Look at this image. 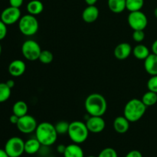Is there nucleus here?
<instances>
[{
  "label": "nucleus",
  "instance_id": "41",
  "mask_svg": "<svg viewBox=\"0 0 157 157\" xmlns=\"http://www.w3.org/2000/svg\"><path fill=\"white\" fill-rule=\"evenodd\" d=\"M1 54H2V45L0 44V56H1Z\"/></svg>",
  "mask_w": 157,
  "mask_h": 157
},
{
  "label": "nucleus",
  "instance_id": "32",
  "mask_svg": "<svg viewBox=\"0 0 157 157\" xmlns=\"http://www.w3.org/2000/svg\"><path fill=\"white\" fill-rule=\"evenodd\" d=\"M125 157H144L140 151L136 150H133L127 153Z\"/></svg>",
  "mask_w": 157,
  "mask_h": 157
},
{
  "label": "nucleus",
  "instance_id": "28",
  "mask_svg": "<svg viewBox=\"0 0 157 157\" xmlns=\"http://www.w3.org/2000/svg\"><path fill=\"white\" fill-rule=\"evenodd\" d=\"M98 157H118V154L113 148L107 147L100 152Z\"/></svg>",
  "mask_w": 157,
  "mask_h": 157
},
{
  "label": "nucleus",
  "instance_id": "35",
  "mask_svg": "<svg viewBox=\"0 0 157 157\" xmlns=\"http://www.w3.org/2000/svg\"><path fill=\"white\" fill-rule=\"evenodd\" d=\"M65 149H66V146L63 145V144H60V145H58V147H57V151H58L59 153L64 154V151H65Z\"/></svg>",
  "mask_w": 157,
  "mask_h": 157
},
{
  "label": "nucleus",
  "instance_id": "1",
  "mask_svg": "<svg viewBox=\"0 0 157 157\" xmlns=\"http://www.w3.org/2000/svg\"><path fill=\"white\" fill-rule=\"evenodd\" d=\"M84 107L89 116L103 117L107 109L105 98L101 94H90L84 101Z\"/></svg>",
  "mask_w": 157,
  "mask_h": 157
},
{
  "label": "nucleus",
  "instance_id": "30",
  "mask_svg": "<svg viewBox=\"0 0 157 157\" xmlns=\"http://www.w3.org/2000/svg\"><path fill=\"white\" fill-rule=\"evenodd\" d=\"M133 39L136 42L141 43L144 39H145V32L144 30H134L133 32Z\"/></svg>",
  "mask_w": 157,
  "mask_h": 157
},
{
  "label": "nucleus",
  "instance_id": "5",
  "mask_svg": "<svg viewBox=\"0 0 157 157\" xmlns=\"http://www.w3.org/2000/svg\"><path fill=\"white\" fill-rule=\"evenodd\" d=\"M18 29L25 36H32L38 32L39 23L35 15L27 14L21 17L18 21Z\"/></svg>",
  "mask_w": 157,
  "mask_h": 157
},
{
  "label": "nucleus",
  "instance_id": "17",
  "mask_svg": "<svg viewBox=\"0 0 157 157\" xmlns=\"http://www.w3.org/2000/svg\"><path fill=\"white\" fill-rule=\"evenodd\" d=\"M63 155L64 157H84V150L80 147V144L75 143L66 146L65 151Z\"/></svg>",
  "mask_w": 157,
  "mask_h": 157
},
{
  "label": "nucleus",
  "instance_id": "4",
  "mask_svg": "<svg viewBox=\"0 0 157 157\" xmlns=\"http://www.w3.org/2000/svg\"><path fill=\"white\" fill-rule=\"evenodd\" d=\"M89 133L90 132L85 123L82 121H75L70 123L67 135L72 142L77 144H81L87 140Z\"/></svg>",
  "mask_w": 157,
  "mask_h": 157
},
{
  "label": "nucleus",
  "instance_id": "10",
  "mask_svg": "<svg viewBox=\"0 0 157 157\" xmlns=\"http://www.w3.org/2000/svg\"><path fill=\"white\" fill-rule=\"evenodd\" d=\"M21 17V11L19 8L9 7L6 8L2 12L0 19L6 25H12L15 23L18 22Z\"/></svg>",
  "mask_w": 157,
  "mask_h": 157
},
{
  "label": "nucleus",
  "instance_id": "7",
  "mask_svg": "<svg viewBox=\"0 0 157 157\" xmlns=\"http://www.w3.org/2000/svg\"><path fill=\"white\" fill-rule=\"evenodd\" d=\"M4 150L9 157H20L25 153V141L18 136L9 138L5 144Z\"/></svg>",
  "mask_w": 157,
  "mask_h": 157
},
{
  "label": "nucleus",
  "instance_id": "8",
  "mask_svg": "<svg viewBox=\"0 0 157 157\" xmlns=\"http://www.w3.org/2000/svg\"><path fill=\"white\" fill-rule=\"evenodd\" d=\"M130 27L134 30H144L148 25V18L142 11L130 12L127 18Z\"/></svg>",
  "mask_w": 157,
  "mask_h": 157
},
{
  "label": "nucleus",
  "instance_id": "23",
  "mask_svg": "<svg viewBox=\"0 0 157 157\" xmlns=\"http://www.w3.org/2000/svg\"><path fill=\"white\" fill-rule=\"evenodd\" d=\"M144 6V0H126V9L130 12L141 11Z\"/></svg>",
  "mask_w": 157,
  "mask_h": 157
},
{
  "label": "nucleus",
  "instance_id": "25",
  "mask_svg": "<svg viewBox=\"0 0 157 157\" xmlns=\"http://www.w3.org/2000/svg\"><path fill=\"white\" fill-rule=\"evenodd\" d=\"M11 90L6 83H0V103H4L9 99L12 93Z\"/></svg>",
  "mask_w": 157,
  "mask_h": 157
},
{
  "label": "nucleus",
  "instance_id": "26",
  "mask_svg": "<svg viewBox=\"0 0 157 157\" xmlns=\"http://www.w3.org/2000/svg\"><path fill=\"white\" fill-rule=\"evenodd\" d=\"M54 59V55L50 51L48 50H43L41 51V54L39 55V58H38V61H40L42 64H50L51 62H52Z\"/></svg>",
  "mask_w": 157,
  "mask_h": 157
},
{
  "label": "nucleus",
  "instance_id": "36",
  "mask_svg": "<svg viewBox=\"0 0 157 157\" xmlns=\"http://www.w3.org/2000/svg\"><path fill=\"white\" fill-rule=\"evenodd\" d=\"M151 50L153 54H155V55H157V39L155 40L153 42V44H152Z\"/></svg>",
  "mask_w": 157,
  "mask_h": 157
},
{
  "label": "nucleus",
  "instance_id": "3",
  "mask_svg": "<svg viewBox=\"0 0 157 157\" xmlns=\"http://www.w3.org/2000/svg\"><path fill=\"white\" fill-rule=\"evenodd\" d=\"M147 108V107L141 100L133 98L126 104L124 109V116L130 123L137 122L144 116Z\"/></svg>",
  "mask_w": 157,
  "mask_h": 157
},
{
  "label": "nucleus",
  "instance_id": "31",
  "mask_svg": "<svg viewBox=\"0 0 157 157\" xmlns=\"http://www.w3.org/2000/svg\"><path fill=\"white\" fill-rule=\"evenodd\" d=\"M7 25L0 19V41L4 39L7 35Z\"/></svg>",
  "mask_w": 157,
  "mask_h": 157
},
{
  "label": "nucleus",
  "instance_id": "13",
  "mask_svg": "<svg viewBox=\"0 0 157 157\" xmlns=\"http://www.w3.org/2000/svg\"><path fill=\"white\" fill-rule=\"evenodd\" d=\"M26 64L22 60L16 59L9 64L8 71L12 77H20L25 72Z\"/></svg>",
  "mask_w": 157,
  "mask_h": 157
},
{
  "label": "nucleus",
  "instance_id": "29",
  "mask_svg": "<svg viewBox=\"0 0 157 157\" xmlns=\"http://www.w3.org/2000/svg\"><path fill=\"white\" fill-rule=\"evenodd\" d=\"M147 88L148 90L155 92L157 94V75H153L147 81Z\"/></svg>",
  "mask_w": 157,
  "mask_h": 157
},
{
  "label": "nucleus",
  "instance_id": "33",
  "mask_svg": "<svg viewBox=\"0 0 157 157\" xmlns=\"http://www.w3.org/2000/svg\"><path fill=\"white\" fill-rule=\"evenodd\" d=\"M24 0H9V5L10 6L15 8H20L22 6Z\"/></svg>",
  "mask_w": 157,
  "mask_h": 157
},
{
  "label": "nucleus",
  "instance_id": "39",
  "mask_svg": "<svg viewBox=\"0 0 157 157\" xmlns=\"http://www.w3.org/2000/svg\"><path fill=\"white\" fill-rule=\"evenodd\" d=\"M0 157H9L4 149H0Z\"/></svg>",
  "mask_w": 157,
  "mask_h": 157
},
{
  "label": "nucleus",
  "instance_id": "19",
  "mask_svg": "<svg viewBox=\"0 0 157 157\" xmlns=\"http://www.w3.org/2000/svg\"><path fill=\"white\" fill-rule=\"evenodd\" d=\"M26 9H27L28 13L36 16L43 12L44 5H43L42 2H41L40 0H32L27 4Z\"/></svg>",
  "mask_w": 157,
  "mask_h": 157
},
{
  "label": "nucleus",
  "instance_id": "2",
  "mask_svg": "<svg viewBox=\"0 0 157 157\" xmlns=\"http://www.w3.org/2000/svg\"><path fill=\"white\" fill-rule=\"evenodd\" d=\"M58 136L55 127L48 122L41 123L35 130V137L44 147L53 145L57 141Z\"/></svg>",
  "mask_w": 157,
  "mask_h": 157
},
{
  "label": "nucleus",
  "instance_id": "11",
  "mask_svg": "<svg viewBox=\"0 0 157 157\" xmlns=\"http://www.w3.org/2000/svg\"><path fill=\"white\" fill-rule=\"evenodd\" d=\"M89 132L93 133H101L105 129L106 123L102 117L89 116L85 121Z\"/></svg>",
  "mask_w": 157,
  "mask_h": 157
},
{
  "label": "nucleus",
  "instance_id": "42",
  "mask_svg": "<svg viewBox=\"0 0 157 157\" xmlns=\"http://www.w3.org/2000/svg\"><path fill=\"white\" fill-rule=\"evenodd\" d=\"M87 157H97V156H87Z\"/></svg>",
  "mask_w": 157,
  "mask_h": 157
},
{
  "label": "nucleus",
  "instance_id": "6",
  "mask_svg": "<svg viewBox=\"0 0 157 157\" xmlns=\"http://www.w3.org/2000/svg\"><path fill=\"white\" fill-rule=\"evenodd\" d=\"M41 51L39 44L35 40H26L21 45V54L28 61H35L38 60Z\"/></svg>",
  "mask_w": 157,
  "mask_h": 157
},
{
  "label": "nucleus",
  "instance_id": "20",
  "mask_svg": "<svg viewBox=\"0 0 157 157\" xmlns=\"http://www.w3.org/2000/svg\"><path fill=\"white\" fill-rule=\"evenodd\" d=\"M132 54L136 59L144 60V61L150 55V52L147 46L140 43L133 48Z\"/></svg>",
  "mask_w": 157,
  "mask_h": 157
},
{
  "label": "nucleus",
  "instance_id": "34",
  "mask_svg": "<svg viewBox=\"0 0 157 157\" xmlns=\"http://www.w3.org/2000/svg\"><path fill=\"white\" fill-rule=\"evenodd\" d=\"M18 120H19V117L15 114H12V116H10V117H9V121H10L11 124H15V125H16L17 123H18Z\"/></svg>",
  "mask_w": 157,
  "mask_h": 157
},
{
  "label": "nucleus",
  "instance_id": "24",
  "mask_svg": "<svg viewBox=\"0 0 157 157\" xmlns=\"http://www.w3.org/2000/svg\"><path fill=\"white\" fill-rule=\"evenodd\" d=\"M141 101L147 107H151L157 103V94L155 92L148 90L142 97Z\"/></svg>",
  "mask_w": 157,
  "mask_h": 157
},
{
  "label": "nucleus",
  "instance_id": "27",
  "mask_svg": "<svg viewBox=\"0 0 157 157\" xmlns=\"http://www.w3.org/2000/svg\"><path fill=\"white\" fill-rule=\"evenodd\" d=\"M69 125L70 123L67 122L65 121H61L57 123L55 125V130L58 135H64L67 133L69 129Z\"/></svg>",
  "mask_w": 157,
  "mask_h": 157
},
{
  "label": "nucleus",
  "instance_id": "12",
  "mask_svg": "<svg viewBox=\"0 0 157 157\" xmlns=\"http://www.w3.org/2000/svg\"><path fill=\"white\" fill-rule=\"evenodd\" d=\"M132 52L133 48L129 43L122 42L116 46L113 51V55L117 59L123 61L129 58L132 54Z\"/></svg>",
  "mask_w": 157,
  "mask_h": 157
},
{
  "label": "nucleus",
  "instance_id": "9",
  "mask_svg": "<svg viewBox=\"0 0 157 157\" xmlns=\"http://www.w3.org/2000/svg\"><path fill=\"white\" fill-rule=\"evenodd\" d=\"M38 125L36 119L34 117H32V115L26 114L21 117H19L16 127L21 133L29 134L35 132Z\"/></svg>",
  "mask_w": 157,
  "mask_h": 157
},
{
  "label": "nucleus",
  "instance_id": "22",
  "mask_svg": "<svg viewBox=\"0 0 157 157\" xmlns=\"http://www.w3.org/2000/svg\"><path fill=\"white\" fill-rule=\"evenodd\" d=\"M28 110H29V107H28L27 104L23 101H16L12 107L13 114L16 115L18 117H21L28 114Z\"/></svg>",
  "mask_w": 157,
  "mask_h": 157
},
{
  "label": "nucleus",
  "instance_id": "38",
  "mask_svg": "<svg viewBox=\"0 0 157 157\" xmlns=\"http://www.w3.org/2000/svg\"><path fill=\"white\" fill-rule=\"evenodd\" d=\"M87 6H95L98 0H84Z\"/></svg>",
  "mask_w": 157,
  "mask_h": 157
},
{
  "label": "nucleus",
  "instance_id": "14",
  "mask_svg": "<svg viewBox=\"0 0 157 157\" xmlns=\"http://www.w3.org/2000/svg\"><path fill=\"white\" fill-rule=\"evenodd\" d=\"M99 17V9L96 6H87L82 12V19L86 23H93Z\"/></svg>",
  "mask_w": 157,
  "mask_h": 157
},
{
  "label": "nucleus",
  "instance_id": "37",
  "mask_svg": "<svg viewBox=\"0 0 157 157\" xmlns=\"http://www.w3.org/2000/svg\"><path fill=\"white\" fill-rule=\"evenodd\" d=\"M6 84H7L8 86H9V87H10L11 89L13 88L14 86H15V81H14V80H9V81H6Z\"/></svg>",
  "mask_w": 157,
  "mask_h": 157
},
{
  "label": "nucleus",
  "instance_id": "16",
  "mask_svg": "<svg viewBox=\"0 0 157 157\" xmlns=\"http://www.w3.org/2000/svg\"><path fill=\"white\" fill-rule=\"evenodd\" d=\"M144 68L150 76L157 75V55L150 54L144 60Z\"/></svg>",
  "mask_w": 157,
  "mask_h": 157
},
{
  "label": "nucleus",
  "instance_id": "18",
  "mask_svg": "<svg viewBox=\"0 0 157 157\" xmlns=\"http://www.w3.org/2000/svg\"><path fill=\"white\" fill-rule=\"evenodd\" d=\"M41 144L35 138L28 140L25 142V153L29 155H33L38 153L40 150Z\"/></svg>",
  "mask_w": 157,
  "mask_h": 157
},
{
  "label": "nucleus",
  "instance_id": "15",
  "mask_svg": "<svg viewBox=\"0 0 157 157\" xmlns=\"http://www.w3.org/2000/svg\"><path fill=\"white\" fill-rule=\"evenodd\" d=\"M130 121L124 116H119L113 121V127L115 131L120 134L126 133L130 128Z\"/></svg>",
  "mask_w": 157,
  "mask_h": 157
},
{
  "label": "nucleus",
  "instance_id": "40",
  "mask_svg": "<svg viewBox=\"0 0 157 157\" xmlns=\"http://www.w3.org/2000/svg\"><path fill=\"white\" fill-rule=\"evenodd\" d=\"M154 16L156 17V18L157 19V7L155 9V10H154Z\"/></svg>",
  "mask_w": 157,
  "mask_h": 157
},
{
  "label": "nucleus",
  "instance_id": "21",
  "mask_svg": "<svg viewBox=\"0 0 157 157\" xmlns=\"http://www.w3.org/2000/svg\"><path fill=\"white\" fill-rule=\"evenodd\" d=\"M109 9L115 14H120L126 9V0H107Z\"/></svg>",
  "mask_w": 157,
  "mask_h": 157
}]
</instances>
